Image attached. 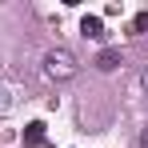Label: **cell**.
<instances>
[{"label":"cell","instance_id":"1","mask_svg":"<svg viewBox=\"0 0 148 148\" xmlns=\"http://www.w3.org/2000/svg\"><path fill=\"white\" fill-rule=\"evenodd\" d=\"M80 72V60H76L68 48H48L44 52V76L56 80V84H64V80H72Z\"/></svg>","mask_w":148,"mask_h":148},{"label":"cell","instance_id":"2","mask_svg":"<svg viewBox=\"0 0 148 148\" xmlns=\"http://www.w3.org/2000/svg\"><path fill=\"white\" fill-rule=\"evenodd\" d=\"M80 36H88V40H104L108 32H104V20L100 16H84L80 20Z\"/></svg>","mask_w":148,"mask_h":148},{"label":"cell","instance_id":"3","mask_svg":"<svg viewBox=\"0 0 148 148\" xmlns=\"http://www.w3.org/2000/svg\"><path fill=\"white\" fill-rule=\"evenodd\" d=\"M96 68H100V72H116V68H120V52H116V48H104L96 56Z\"/></svg>","mask_w":148,"mask_h":148},{"label":"cell","instance_id":"4","mask_svg":"<svg viewBox=\"0 0 148 148\" xmlns=\"http://www.w3.org/2000/svg\"><path fill=\"white\" fill-rule=\"evenodd\" d=\"M24 144L28 148H40V144H44V124H40V120H32L24 128Z\"/></svg>","mask_w":148,"mask_h":148},{"label":"cell","instance_id":"5","mask_svg":"<svg viewBox=\"0 0 148 148\" xmlns=\"http://www.w3.org/2000/svg\"><path fill=\"white\" fill-rule=\"evenodd\" d=\"M148 32V12H136L132 16V36H144Z\"/></svg>","mask_w":148,"mask_h":148},{"label":"cell","instance_id":"6","mask_svg":"<svg viewBox=\"0 0 148 148\" xmlns=\"http://www.w3.org/2000/svg\"><path fill=\"white\" fill-rule=\"evenodd\" d=\"M140 148H148V124L140 128Z\"/></svg>","mask_w":148,"mask_h":148},{"label":"cell","instance_id":"7","mask_svg":"<svg viewBox=\"0 0 148 148\" xmlns=\"http://www.w3.org/2000/svg\"><path fill=\"white\" fill-rule=\"evenodd\" d=\"M140 88H144V92H148V68H144V72H140Z\"/></svg>","mask_w":148,"mask_h":148}]
</instances>
